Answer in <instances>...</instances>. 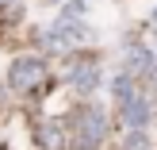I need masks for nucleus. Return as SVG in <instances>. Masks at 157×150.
Wrapping results in <instances>:
<instances>
[{"mask_svg":"<svg viewBox=\"0 0 157 150\" xmlns=\"http://www.w3.org/2000/svg\"><path fill=\"white\" fill-rule=\"evenodd\" d=\"M153 19H157V8H153Z\"/></svg>","mask_w":157,"mask_h":150,"instance_id":"obj_10","label":"nucleus"},{"mask_svg":"<svg viewBox=\"0 0 157 150\" xmlns=\"http://www.w3.org/2000/svg\"><path fill=\"white\" fill-rule=\"evenodd\" d=\"M104 112L100 108H81L77 112V127H73V146L77 150H96L100 143H104Z\"/></svg>","mask_w":157,"mask_h":150,"instance_id":"obj_1","label":"nucleus"},{"mask_svg":"<svg viewBox=\"0 0 157 150\" xmlns=\"http://www.w3.org/2000/svg\"><path fill=\"white\" fill-rule=\"evenodd\" d=\"M81 39H84V27H81V23L58 19L50 27V35H46V46H54V50H69V46H77Z\"/></svg>","mask_w":157,"mask_h":150,"instance_id":"obj_3","label":"nucleus"},{"mask_svg":"<svg viewBox=\"0 0 157 150\" xmlns=\"http://www.w3.org/2000/svg\"><path fill=\"white\" fill-rule=\"evenodd\" d=\"M150 69H153V54L146 46H127V77L150 73Z\"/></svg>","mask_w":157,"mask_h":150,"instance_id":"obj_4","label":"nucleus"},{"mask_svg":"<svg viewBox=\"0 0 157 150\" xmlns=\"http://www.w3.org/2000/svg\"><path fill=\"white\" fill-rule=\"evenodd\" d=\"M81 15H84V0H69V4H65V12H61V19L81 23Z\"/></svg>","mask_w":157,"mask_h":150,"instance_id":"obj_8","label":"nucleus"},{"mask_svg":"<svg viewBox=\"0 0 157 150\" xmlns=\"http://www.w3.org/2000/svg\"><path fill=\"white\" fill-rule=\"evenodd\" d=\"M123 120H127L134 131H142L146 123H150V108H146V100H138V96L123 100Z\"/></svg>","mask_w":157,"mask_h":150,"instance_id":"obj_5","label":"nucleus"},{"mask_svg":"<svg viewBox=\"0 0 157 150\" xmlns=\"http://www.w3.org/2000/svg\"><path fill=\"white\" fill-rule=\"evenodd\" d=\"M8 81H12L15 92H31L46 81V62L42 58H15L12 69H8Z\"/></svg>","mask_w":157,"mask_h":150,"instance_id":"obj_2","label":"nucleus"},{"mask_svg":"<svg viewBox=\"0 0 157 150\" xmlns=\"http://www.w3.org/2000/svg\"><path fill=\"white\" fill-rule=\"evenodd\" d=\"M38 146H42V150H61V146H65V135H61V123L58 120L38 123Z\"/></svg>","mask_w":157,"mask_h":150,"instance_id":"obj_6","label":"nucleus"},{"mask_svg":"<svg viewBox=\"0 0 157 150\" xmlns=\"http://www.w3.org/2000/svg\"><path fill=\"white\" fill-rule=\"evenodd\" d=\"M111 92H115L119 100H130V77H127V73L115 77V81H111Z\"/></svg>","mask_w":157,"mask_h":150,"instance_id":"obj_9","label":"nucleus"},{"mask_svg":"<svg viewBox=\"0 0 157 150\" xmlns=\"http://www.w3.org/2000/svg\"><path fill=\"white\" fill-rule=\"evenodd\" d=\"M69 81H73L77 89H81V92H92V89H96V85H100V73H96V66H92V62H88V66L73 69V77H69Z\"/></svg>","mask_w":157,"mask_h":150,"instance_id":"obj_7","label":"nucleus"}]
</instances>
